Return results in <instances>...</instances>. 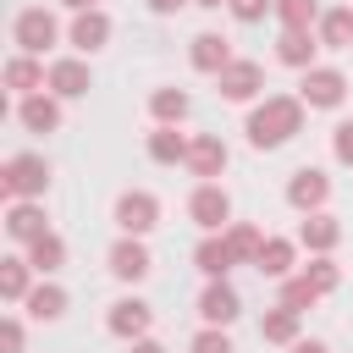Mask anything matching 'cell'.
I'll list each match as a JSON object with an SVG mask.
<instances>
[{
  "instance_id": "cell-34",
  "label": "cell",
  "mask_w": 353,
  "mask_h": 353,
  "mask_svg": "<svg viewBox=\"0 0 353 353\" xmlns=\"http://www.w3.org/2000/svg\"><path fill=\"white\" fill-rule=\"evenodd\" d=\"M188 353H237V347H232L226 325H199V331H193V342H188Z\"/></svg>"
},
{
  "instance_id": "cell-22",
  "label": "cell",
  "mask_w": 353,
  "mask_h": 353,
  "mask_svg": "<svg viewBox=\"0 0 353 353\" xmlns=\"http://www.w3.org/2000/svg\"><path fill=\"white\" fill-rule=\"evenodd\" d=\"M17 121H22L28 132H61L66 110H61V99L44 88V94H28V99H17Z\"/></svg>"
},
{
  "instance_id": "cell-39",
  "label": "cell",
  "mask_w": 353,
  "mask_h": 353,
  "mask_svg": "<svg viewBox=\"0 0 353 353\" xmlns=\"http://www.w3.org/2000/svg\"><path fill=\"white\" fill-rule=\"evenodd\" d=\"M287 353H331V347H325V342H320V336H298V342H292V347H287Z\"/></svg>"
},
{
  "instance_id": "cell-17",
  "label": "cell",
  "mask_w": 353,
  "mask_h": 353,
  "mask_svg": "<svg viewBox=\"0 0 353 353\" xmlns=\"http://www.w3.org/2000/svg\"><path fill=\"white\" fill-rule=\"evenodd\" d=\"M232 61H237V55H232V39H226V33H210V28H204V33H193V39H188V66H193V72L221 77Z\"/></svg>"
},
{
  "instance_id": "cell-15",
  "label": "cell",
  "mask_w": 353,
  "mask_h": 353,
  "mask_svg": "<svg viewBox=\"0 0 353 353\" xmlns=\"http://www.w3.org/2000/svg\"><path fill=\"white\" fill-rule=\"evenodd\" d=\"M199 325H232L237 314H243V292L232 287V276L226 281H204V292H199Z\"/></svg>"
},
{
  "instance_id": "cell-20",
  "label": "cell",
  "mask_w": 353,
  "mask_h": 353,
  "mask_svg": "<svg viewBox=\"0 0 353 353\" xmlns=\"http://www.w3.org/2000/svg\"><path fill=\"white\" fill-rule=\"evenodd\" d=\"M292 237H298L303 254H336V243H342V221H336L331 210H320V215H303Z\"/></svg>"
},
{
  "instance_id": "cell-10",
  "label": "cell",
  "mask_w": 353,
  "mask_h": 353,
  "mask_svg": "<svg viewBox=\"0 0 353 353\" xmlns=\"http://www.w3.org/2000/svg\"><path fill=\"white\" fill-rule=\"evenodd\" d=\"M287 204H292L298 215H320V210L331 204V176H325V165H298V171L287 176Z\"/></svg>"
},
{
  "instance_id": "cell-16",
  "label": "cell",
  "mask_w": 353,
  "mask_h": 353,
  "mask_svg": "<svg viewBox=\"0 0 353 353\" xmlns=\"http://www.w3.org/2000/svg\"><path fill=\"white\" fill-rule=\"evenodd\" d=\"M276 61L303 77L309 66H320V33L314 28H281L276 33Z\"/></svg>"
},
{
  "instance_id": "cell-7",
  "label": "cell",
  "mask_w": 353,
  "mask_h": 353,
  "mask_svg": "<svg viewBox=\"0 0 353 353\" xmlns=\"http://www.w3.org/2000/svg\"><path fill=\"white\" fill-rule=\"evenodd\" d=\"M188 221H193L199 232H226V226H232V193H226L221 182H193V193H188Z\"/></svg>"
},
{
  "instance_id": "cell-25",
  "label": "cell",
  "mask_w": 353,
  "mask_h": 353,
  "mask_svg": "<svg viewBox=\"0 0 353 353\" xmlns=\"http://www.w3.org/2000/svg\"><path fill=\"white\" fill-rule=\"evenodd\" d=\"M259 336H265L270 347H292V342L303 336V314L287 309V303H270V309L259 314Z\"/></svg>"
},
{
  "instance_id": "cell-11",
  "label": "cell",
  "mask_w": 353,
  "mask_h": 353,
  "mask_svg": "<svg viewBox=\"0 0 353 353\" xmlns=\"http://www.w3.org/2000/svg\"><path fill=\"white\" fill-rule=\"evenodd\" d=\"M0 226H6V237H11L17 248H33L44 232H55L50 215H44V199H17V204H6Z\"/></svg>"
},
{
  "instance_id": "cell-4",
  "label": "cell",
  "mask_w": 353,
  "mask_h": 353,
  "mask_svg": "<svg viewBox=\"0 0 353 353\" xmlns=\"http://www.w3.org/2000/svg\"><path fill=\"white\" fill-rule=\"evenodd\" d=\"M347 94H353V77H347L342 66H309V72L298 77V99H303L309 110H342Z\"/></svg>"
},
{
  "instance_id": "cell-14",
  "label": "cell",
  "mask_w": 353,
  "mask_h": 353,
  "mask_svg": "<svg viewBox=\"0 0 353 353\" xmlns=\"http://www.w3.org/2000/svg\"><path fill=\"white\" fill-rule=\"evenodd\" d=\"M110 33H116V22H110V11H105V6H94V11H77V17L66 22V44H72L77 55H94V50H105V44H110Z\"/></svg>"
},
{
  "instance_id": "cell-29",
  "label": "cell",
  "mask_w": 353,
  "mask_h": 353,
  "mask_svg": "<svg viewBox=\"0 0 353 353\" xmlns=\"http://www.w3.org/2000/svg\"><path fill=\"white\" fill-rule=\"evenodd\" d=\"M66 303H72V298H66V287H61V281H39V287L28 292V303H22V309H28L33 320H44V325H50V320H61V314H66Z\"/></svg>"
},
{
  "instance_id": "cell-3",
  "label": "cell",
  "mask_w": 353,
  "mask_h": 353,
  "mask_svg": "<svg viewBox=\"0 0 353 353\" xmlns=\"http://www.w3.org/2000/svg\"><path fill=\"white\" fill-rule=\"evenodd\" d=\"M66 39V28H61V17L50 11V6H22L17 17H11V44L22 50V55H39L44 61V50H55Z\"/></svg>"
},
{
  "instance_id": "cell-2",
  "label": "cell",
  "mask_w": 353,
  "mask_h": 353,
  "mask_svg": "<svg viewBox=\"0 0 353 353\" xmlns=\"http://www.w3.org/2000/svg\"><path fill=\"white\" fill-rule=\"evenodd\" d=\"M44 188H50V160H44L39 149L6 154V165H0V193H6V204H17V199H44Z\"/></svg>"
},
{
  "instance_id": "cell-9",
  "label": "cell",
  "mask_w": 353,
  "mask_h": 353,
  "mask_svg": "<svg viewBox=\"0 0 353 353\" xmlns=\"http://www.w3.org/2000/svg\"><path fill=\"white\" fill-rule=\"evenodd\" d=\"M105 331H110L116 342H143V336L154 331V309H149L138 292H127V298H116V303L105 309Z\"/></svg>"
},
{
  "instance_id": "cell-42",
  "label": "cell",
  "mask_w": 353,
  "mask_h": 353,
  "mask_svg": "<svg viewBox=\"0 0 353 353\" xmlns=\"http://www.w3.org/2000/svg\"><path fill=\"white\" fill-rule=\"evenodd\" d=\"M193 6H204V11H221V6H232V0H193Z\"/></svg>"
},
{
  "instance_id": "cell-35",
  "label": "cell",
  "mask_w": 353,
  "mask_h": 353,
  "mask_svg": "<svg viewBox=\"0 0 353 353\" xmlns=\"http://www.w3.org/2000/svg\"><path fill=\"white\" fill-rule=\"evenodd\" d=\"M226 11H232V17L243 22V28H254V22H265V17H276V0H232Z\"/></svg>"
},
{
  "instance_id": "cell-6",
  "label": "cell",
  "mask_w": 353,
  "mask_h": 353,
  "mask_svg": "<svg viewBox=\"0 0 353 353\" xmlns=\"http://www.w3.org/2000/svg\"><path fill=\"white\" fill-rule=\"evenodd\" d=\"M215 94H221L226 105H259V99H265V66L248 61V55H237V61L215 77Z\"/></svg>"
},
{
  "instance_id": "cell-5",
  "label": "cell",
  "mask_w": 353,
  "mask_h": 353,
  "mask_svg": "<svg viewBox=\"0 0 353 353\" xmlns=\"http://www.w3.org/2000/svg\"><path fill=\"white\" fill-rule=\"evenodd\" d=\"M110 221H116L121 237H149V232L160 226V199H154L149 188H127V193H116Z\"/></svg>"
},
{
  "instance_id": "cell-33",
  "label": "cell",
  "mask_w": 353,
  "mask_h": 353,
  "mask_svg": "<svg viewBox=\"0 0 353 353\" xmlns=\"http://www.w3.org/2000/svg\"><path fill=\"white\" fill-rule=\"evenodd\" d=\"M276 22L281 28H314L320 22V0H276Z\"/></svg>"
},
{
  "instance_id": "cell-41",
  "label": "cell",
  "mask_w": 353,
  "mask_h": 353,
  "mask_svg": "<svg viewBox=\"0 0 353 353\" xmlns=\"http://www.w3.org/2000/svg\"><path fill=\"white\" fill-rule=\"evenodd\" d=\"M55 6H66V11H72V17H77V11H94V6H99V0H55Z\"/></svg>"
},
{
  "instance_id": "cell-32",
  "label": "cell",
  "mask_w": 353,
  "mask_h": 353,
  "mask_svg": "<svg viewBox=\"0 0 353 353\" xmlns=\"http://www.w3.org/2000/svg\"><path fill=\"white\" fill-rule=\"evenodd\" d=\"M276 303H287V309H298V314H303V309H314V303H320V292H314V287H309V276L298 270V276L276 281Z\"/></svg>"
},
{
  "instance_id": "cell-24",
  "label": "cell",
  "mask_w": 353,
  "mask_h": 353,
  "mask_svg": "<svg viewBox=\"0 0 353 353\" xmlns=\"http://www.w3.org/2000/svg\"><path fill=\"white\" fill-rule=\"evenodd\" d=\"M33 287H39V270L28 265V254H6L0 259V298L6 303H28Z\"/></svg>"
},
{
  "instance_id": "cell-37",
  "label": "cell",
  "mask_w": 353,
  "mask_h": 353,
  "mask_svg": "<svg viewBox=\"0 0 353 353\" xmlns=\"http://www.w3.org/2000/svg\"><path fill=\"white\" fill-rule=\"evenodd\" d=\"M22 342H28V325L17 314H0V353H22Z\"/></svg>"
},
{
  "instance_id": "cell-27",
  "label": "cell",
  "mask_w": 353,
  "mask_h": 353,
  "mask_svg": "<svg viewBox=\"0 0 353 353\" xmlns=\"http://www.w3.org/2000/svg\"><path fill=\"white\" fill-rule=\"evenodd\" d=\"M314 33H320V50H347L353 44V6H325Z\"/></svg>"
},
{
  "instance_id": "cell-28",
  "label": "cell",
  "mask_w": 353,
  "mask_h": 353,
  "mask_svg": "<svg viewBox=\"0 0 353 353\" xmlns=\"http://www.w3.org/2000/svg\"><path fill=\"white\" fill-rule=\"evenodd\" d=\"M22 254H28V265L39 270V281H50V276L66 265V237H61V232H44V237H39L33 248H22Z\"/></svg>"
},
{
  "instance_id": "cell-13",
  "label": "cell",
  "mask_w": 353,
  "mask_h": 353,
  "mask_svg": "<svg viewBox=\"0 0 353 353\" xmlns=\"http://www.w3.org/2000/svg\"><path fill=\"white\" fill-rule=\"evenodd\" d=\"M199 182H221V171L232 165V149H226V138L221 132H193V143H188V160H182Z\"/></svg>"
},
{
  "instance_id": "cell-8",
  "label": "cell",
  "mask_w": 353,
  "mask_h": 353,
  "mask_svg": "<svg viewBox=\"0 0 353 353\" xmlns=\"http://www.w3.org/2000/svg\"><path fill=\"white\" fill-rule=\"evenodd\" d=\"M105 270H110L121 287H138V281L154 270V259H149V243H143V237H121V232H116V243L105 248Z\"/></svg>"
},
{
  "instance_id": "cell-30",
  "label": "cell",
  "mask_w": 353,
  "mask_h": 353,
  "mask_svg": "<svg viewBox=\"0 0 353 353\" xmlns=\"http://www.w3.org/2000/svg\"><path fill=\"white\" fill-rule=\"evenodd\" d=\"M265 237H270V232H259L254 221H232V226H226V243H232L237 265H254V259H259V248H265Z\"/></svg>"
},
{
  "instance_id": "cell-31",
  "label": "cell",
  "mask_w": 353,
  "mask_h": 353,
  "mask_svg": "<svg viewBox=\"0 0 353 353\" xmlns=\"http://www.w3.org/2000/svg\"><path fill=\"white\" fill-rule=\"evenodd\" d=\"M303 276H309V287L320 292V298H331L336 287H342V265L331 259V254H309V265H298Z\"/></svg>"
},
{
  "instance_id": "cell-1",
  "label": "cell",
  "mask_w": 353,
  "mask_h": 353,
  "mask_svg": "<svg viewBox=\"0 0 353 353\" xmlns=\"http://www.w3.org/2000/svg\"><path fill=\"white\" fill-rule=\"evenodd\" d=\"M303 116H309V105H303L298 94H265V99H259V105H248V116H243L248 149L270 154V149L292 143V138L303 132Z\"/></svg>"
},
{
  "instance_id": "cell-23",
  "label": "cell",
  "mask_w": 353,
  "mask_h": 353,
  "mask_svg": "<svg viewBox=\"0 0 353 353\" xmlns=\"http://www.w3.org/2000/svg\"><path fill=\"white\" fill-rule=\"evenodd\" d=\"M188 116H193V94H188V88H171V83H165V88L149 94V121H154V127H182Z\"/></svg>"
},
{
  "instance_id": "cell-18",
  "label": "cell",
  "mask_w": 353,
  "mask_h": 353,
  "mask_svg": "<svg viewBox=\"0 0 353 353\" xmlns=\"http://www.w3.org/2000/svg\"><path fill=\"white\" fill-rule=\"evenodd\" d=\"M44 77H50V61H39V55H6V66H0V83L17 94V99H28V94H44Z\"/></svg>"
},
{
  "instance_id": "cell-40",
  "label": "cell",
  "mask_w": 353,
  "mask_h": 353,
  "mask_svg": "<svg viewBox=\"0 0 353 353\" xmlns=\"http://www.w3.org/2000/svg\"><path fill=\"white\" fill-rule=\"evenodd\" d=\"M127 353H165V342H154V336H143V342H127Z\"/></svg>"
},
{
  "instance_id": "cell-36",
  "label": "cell",
  "mask_w": 353,
  "mask_h": 353,
  "mask_svg": "<svg viewBox=\"0 0 353 353\" xmlns=\"http://www.w3.org/2000/svg\"><path fill=\"white\" fill-rule=\"evenodd\" d=\"M331 160H336V165H353V116H342V121L331 127Z\"/></svg>"
},
{
  "instance_id": "cell-12",
  "label": "cell",
  "mask_w": 353,
  "mask_h": 353,
  "mask_svg": "<svg viewBox=\"0 0 353 353\" xmlns=\"http://www.w3.org/2000/svg\"><path fill=\"white\" fill-rule=\"evenodd\" d=\"M44 88L66 105V99H83L88 88H94V72H88V55H55L50 61V77H44Z\"/></svg>"
},
{
  "instance_id": "cell-21",
  "label": "cell",
  "mask_w": 353,
  "mask_h": 353,
  "mask_svg": "<svg viewBox=\"0 0 353 353\" xmlns=\"http://www.w3.org/2000/svg\"><path fill=\"white\" fill-rule=\"evenodd\" d=\"M298 237H265V248H259V259H254V270L265 276V281H287V276H298Z\"/></svg>"
},
{
  "instance_id": "cell-19",
  "label": "cell",
  "mask_w": 353,
  "mask_h": 353,
  "mask_svg": "<svg viewBox=\"0 0 353 353\" xmlns=\"http://www.w3.org/2000/svg\"><path fill=\"white\" fill-rule=\"evenodd\" d=\"M232 265H237V254H232L226 232H204V237L193 243V270H199L204 281H226Z\"/></svg>"
},
{
  "instance_id": "cell-26",
  "label": "cell",
  "mask_w": 353,
  "mask_h": 353,
  "mask_svg": "<svg viewBox=\"0 0 353 353\" xmlns=\"http://www.w3.org/2000/svg\"><path fill=\"white\" fill-rule=\"evenodd\" d=\"M188 132L182 127H149V138H143V154L154 160V165H182L188 160Z\"/></svg>"
},
{
  "instance_id": "cell-38",
  "label": "cell",
  "mask_w": 353,
  "mask_h": 353,
  "mask_svg": "<svg viewBox=\"0 0 353 353\" xmlns=\"http://www.w3.org/2000/svg\"><path fill=\"white\" fill-rule=\"evenodd\" d=\"M143 6H149L154 17H176V11H182V6H193V0H143Z\"/></svg>"
}]
</instances>
